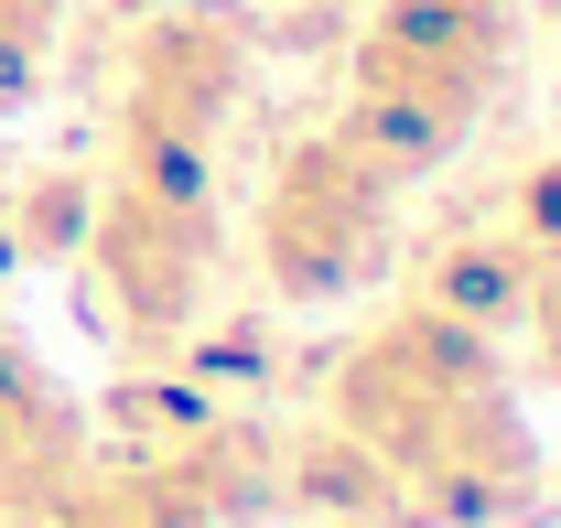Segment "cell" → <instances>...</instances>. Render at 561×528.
Here are the masks:
<instances>
[{
	"instance_id": "3",
	"label": "cell",
	"mask_w": 561,
	"mask_h": 528,
	"mask_svg": "<svg viewBox=\"0 0 561 528\" xmlns=\"http://www.w3.org/2000/svg\"><path fill=\"white\" fill-rule=\"evenodd\" d=\"M249 97V22L216 0H162L119 87V173L162 195H216V140Z\"/></svg>"
},
{
	"instance_id": "10",
	"label": "cell",
	"mask_w": 561,
	"mask_h": 528,
	"mask_svg": "<svg viewBox=\"0 0 561 528\" xmlns=\"http://www.w3.org/2000/svg\"><path fill=\"white\" fill-rule=\"evenodd\" d=\"M518 324H529V367H540V389H561V260L540 269V280H529Z\"/></svg>"
},
{
	"instance_id": "5",
	"label": "cell",
	"mask_w": 561,
	"mask_h": 528,
	"mask_svg": "<svg viewBox=\"0 0 561 528\" xmlns=\"http://www.w3.org/2000/svg\"><path fill=\"white\" fill-rule=\"evenodd\" d=\"M76 260L98 280V313L130 334L140 356L184 345L195 313H206V269H216V195H162V184H130L108 173L87 195V238Z\"/></svg>"
},
{
	"instance_id": "9",
	"label": "cell",
	"mask_w": 561,
	"mask_h": 528,
	"mask_svg": "<svg viewBox=\"0 0 561 528\" xmlns=\"http://www.w3.org/2000/svg\"><path fill=\"white\" fill-rule=\"evenodd\" d=\"M87 195H98V184H76V173H44L33 195L11 205V227H0V238H11V260H66L76 238H87Z\"/></svg>"
},
{
	"instance_id": "4",
	"label": "cell",
	"mask_w": 561,
	"mask_h": 528,
	"mask_svg": "<svg viewBox=\"0 0 561 528\" xmlns=\"http://www.w3.org/2000/svg\"><path fill=\"white\" fill-rule=\"evenodd\" d=\"M389 238H400V184L356 151L335 119L302 140H280L271 184H260V280L280 302H346L389 269Z\"/></svg>"
},
{
	"instance_id": "7",
	"label": "cell",
	"mask_w": 561,
	"mask_h": 528,
	"mask_svg": "<svg viewBox=\"0 0 561 528\" xmlns=\"http://www.w3.org/2000/svg\"><path fill=\"white\" fill-rule=\"evenodd\" d=\"M529 280H540V260L518 238H443L421 260L411 302H432V313H454V324H476V334H507L518 302H529Z\"/></svg>"
},
{
	"instance_id": "8",
	"label": "cell",
	"mask_w": 561,
	"mask_h": 528,
	"mask_svg": "<svg viewBox=\"0 0 561 528\" xmlns=\"http://www.w3.org/2000/svg\"><path fill=\"white\" fill-rule=\"evenodd\" d=\"M55 33H66V0H0V119H22L44 97Z\"/></svg>"
},
{
	"instance_id": "6",
	"label": "cell",
	"mask_w": 561,
	"mask_h": 528,
	"mask_svg": "<svg viewBox=\"0 0 561 528\" xmlns=\"http://www.w3.org/2000/svg\"><path fill=\"white\" fill-rule=\"evenodd\" d=\"M87 463H98L87 410L55 389V367H44L33 345L0 334V528H33Z\"/></svg>"
},
{
	"instance_id": "2",
	"label": "cell",
	"mask_w": 561,
	"mask_h": 528,
	"mask_svg": "<svg viewBox=\"0 0 561 528\" xmlns=\"http://www.w3.org/2000/svg\"><path fill=\"white\" fill-rule=\"evenodd\" d=\"M507 66H518V0H378L356 33L335 130L411 195L476 140Z\"/></svg>"
},
{
	"instance_id": "1",
	"label": "cell",
	"mask_w": 561,
	"mask_h": 528,
	"mask_svg": "<svg viewBox=\"0 0 561 528\" xmlns=\"http://www.w3.org/2000/svg\"><path fill=\"white\" fill-rule=\"evenodd\" d=\"M324 421L389 463L421 528H518L540 507V432L518 421L496 334L432 302H400L378 334H356L324 389Z\"/></svg>"
}]
</instances>
